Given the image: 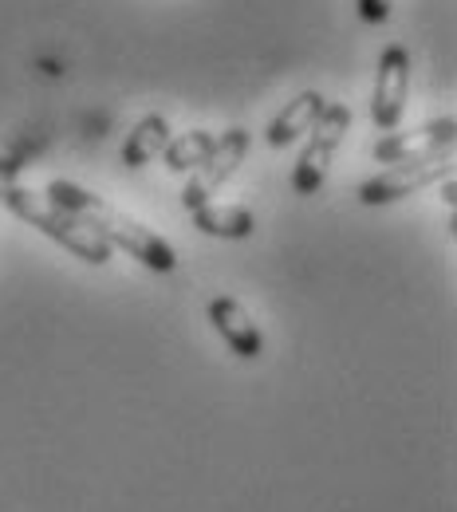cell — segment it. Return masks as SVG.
<instances>
[{
    "mask_svg": "<svg viewBox=\"0 0 457 512\" xmlns=\"http://www.w3.org/2000/svg\"><path fill=\"white\" fill-rule=\"evenodd\" d=\"M48 201H52L56 209L71 213V217H79L87 229H95L111 249L131 253L142 268L162 272V276L178 268V253H174V245H170L162 233L146 229L138 217L123 213L119 205H111V201H107V197H99V193L83 190L79 182L56 178V182L48 186Z\"/></svg>",
    "mask_w": 457,
    "mask_h": 512,
    "instance_id": "6da1fadb",
    "label": "cell"
},
{
    "mask_svg": "<svg viewBox=\"0 0 457 512\" xmlns=\"http://www.w3.org/2000/svg\"><path fill=\"white\" fill-rule=\"evenodd\" d=\"M4 205L20 217V221H28L32 229H40L44 237H52L56 245H64L71 256H79V260H87V264H111V245L95 233V229H87L79 217H71L64 209H56L48 197H36L32 190H24V186H12V190L4 193Z\"/></svg>",
    "mask_w": 457,
    "mask_h": 512,
    "instance_id": "7a4b0ae2",
    "label": "cell"
},
{
    "mask_svg": "<svg viewBox=\"0 0 457 512\" xmlns=\"http://www.w3.org/2000/svg\"><path fill=\"white\" fill-rule=\"evenodd\" d=\"M450 174H454V150H438V154H422V158L394 162L383 174L367 178V182L355 190V197H359L363 205H394V201L426 190V186H434V182H442V178H450Z\"/></svg>",
    "mask_w": 457,
    "mask_h": 512,
    "instance_id": "3957f363",
    "label": "cell"
},
{
    "mask_svg": "<svg viewBox=\"0 0 457 512\" xmlns=\"http://www.w3.org/2000/svg\"><path fill=\"white\" fill-rule=\"evenodd\" d=\"M351 130V111L343 103H327L324 115L316 119V127L308 130V146L300 150L296 158V170H292V193L296 197H312V193L324 190L327 170L335 162V150L343 142V134Z\"/></svg>",
    "mask_w": 457,
    "mask_h": 512,
    "instance_id": "277c9868",
    "label": "cell"
},
{
    "mask_svg": "<svg viewBox=\"0 0 457 512\" xmlns=\"http://www.w3.org/2000/svg\"><path fill=\"white\" fill-rule=\"evenodd\" d=\"M245 154H249V130L245 127L225 130V134L213 142V150L194 166V178H190L186 190H182V205H186L190 213L201 209V205H209L213 193L237 174V166L245 162Z\"/></svg>",
    "mask_w": 457,
    "mask_h": 512,
    "instance_id": "5b68a950",
    "label": "cell"
},
{
    "mask_svg": "<svg viewBox=\"0 0 457 512\" xmlns=\"http://www.w3.org/2000/svg\"><path fill=\"white\" fill-rule=\"evenodd\" d=\"M410 99V52L402 44L383 48L379 56V71H375V95H371V123L391 134L402 123Z\"/></svg>",
    "mask_w": 457,
    "mask_h": 512,
    "instance_id": "8992f818",
    "label": "cell"
},
{
    "mask_svg": "<svg viewBox=\"0 0 457 512\" xmlns=\"http://www.w3.org/2000/svg\"><path fill=\"white\" fill-rule=\"evenodd\" d=\"M457 142V119L454 115H442L434 123L418 130H402V134H383L375 142V162L394 166V162H406V158H422V154H438V150H454Z\"/></svg>",
    "mask_w": 457,
    "mask_h": 512,
    "instance_id": "52a82bcc",
    "label": "cell"
},
{
    "mask_svg": "<svg viewBox=\"0 0 457 512\" xmlns=\"http://www.w3.org/2000/svg\"><path fill=\"white\" fill-rule=\"evenodd\" d=\"M209 323L213 331L225 339V347L237 355V359H257L264 355V331L261 323L249 316V308L233 296H213L209 300Z\"/></svg>",
    "mask_w": 457,
    "mask_h": 512,
    "instance_id": "ba28073f",
    "label": "cell"
},
{
    "mask_svg": "<svg viewBox=\"0 0 457 512\" xmlns=\"http://www.w3.org/2000/svg\"><path fill=\"white\" fill-rule=\"evenodd\" d=\"M327 99L320 95V91H300L272 123H268V130H264V138H268V146L272 150H284V146H292L300 134H308V130L316 127V119L324 115Z\"/></svg>",
    "mask_w": 457,
    "mask_h": 512,
    "instance_id": "9c48e42d",
    "label": "cell"
},
{
    "mask_svg": "<svg viewBox=\"0 0 457 512\" xmlns=\"http://www.w3.org/2000/svg\"><path fill=\"white\" fill-rule=\"evenodd\" d=\"M190 217H194L197 233L221 237V241H245L257 229V217H253L249 205H217V201H209V205L194 209Z\"/></svg>",
    "mask_w": 457,
    "mask_h": 512,
    "instance_id": "30bf717a",
    "label": "cell"
},
{
    "mask_svg": "<svg viewBox=\"0 0 457 512\" xmlns=\"http://www.w3.org/2000/svg\"><path fill=\"white\" fill-rule=\"evenodd\" d=\"M166 142H170L166 115H142L131 127V134H127V142H123V166H131V170L150 166L166 150Z\"/></svg>",
    "mask_w": 457,
    "mask_h": 512,
    "instance_id": "8fae6325",
    "label": "cell"
},
{
    "mask_svg": "<svg viewBox=\"0 0 457 512\" xmlns=\"http://www.w3.org/2000/svg\"><path fill=\"white\" fill-rule=\"evenodd\" d=\"M213 142H217V134H209V130H186V134H178V138H170L166 142V166L174 170V174H186V170H194L197 162L213 150Z\"/></svg>",
    "mask_w": 457,
    "mask_h": 512,
    "instance_id": "7c38bea8",
    "label": "cell"
},
{
    "mask_svg": "<svg viewBox=\"0 0 457 512\" xmlns=\"http://www.w3.org/2000/svg\"><path fill=\"white\" fill-rule=\"evenodd\" d=\"M391 4L394 0H355V12L363 24H387L391 20Z\"/></svg>",
    "mask_w": 457,
    "mask_h": 512,
    "instance_id": "4fadbf2b",
    "label": "cell"
},
{
    "mask_svg": "<svg viewBox=\"0 0 457 512\" xmlns=\"http://www.w3.org/2000/svg\"><path fill=\"white\" fill-rule=\"evenodd\" d=\"M16 174H20V162L8 158V154H0V205H4V193L16 186Z\"/></svg>",
    "mask_w": 457,
    "mask_h": 512,
    "instance_id": "5bb4252c",
    "label": "cell"
},
{
    "mask_svg": "<svg viewBox=\"0 0 457 512\" xmlns=\"http://www.w3.org/2000/svg\"><path fill=\"white\" fill-rule=\"evenodd\" d=\"M442 201H446L450 209L457 205V178L454 174H450V178H442Z\"/></svg>",
    "mask_w": 457,
    "mask_h": 512,
    "instance_id": "9a60e30c",
    "label": "cell"
}]
</instances>
